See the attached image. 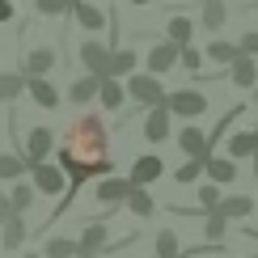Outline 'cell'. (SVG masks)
I'll use <instances>...</instances> for the list:
<instances>
[{
    "label": "cell",
    "instance_id": "obj_1",
    "mask_svg": "<svg viewBox=\"0 0 258 258\" xmlns=\"http://www.w3.org/2000/svg\"><path fill=\"white\" fill-rule=\"evenodd\" d=\"M55 165L68 174V190H63L59 208L51 220H59L68 212V203L77 199V190L89 178H106L114 174V161H110V140H106V123L102 114H77L68 127H63V140L55 144Z\"/></svg>",
    "mask_w": 258,
    "mask_h": 258
},
{
    "label": "cell",
    "instance_id": "obj_2",
    "mask_svg": "<svg viewBox=\"0 0 258 258\" xmlns=\"http://www.w3.org/2000/svg\"><path fill=\"white\" fill-rule=\"evenodd\" d=\"M127 98H132L140 110H153V106H165V85H161V77H148V72H132V77L123 81Z\"/></svg>",
    "mask_w": 258,
    "mask_h": 258
},
{
    "label": "cell",
    "instance_id": "obj_3",
    "mask_svg": "<svg viewBox=\"0 0 258 258\" xmlns=\"http://www.w3.org/2000/svg\"><path fill=\"white\" fill-rule=\"evenodd\" d=\"M110 51H114V42H102V38H85L81 47H77V59H81V68L89 72V77L106 81V77H110Z\"/></svg>",
    "mask_w": 258,
    "mask_h": 258
},
{
    "label": "cell",
    "instance_id": "obj_4",
    "mask_svg": "<svg viewBox=\"0 0 258 258\" xmlns=\"http://www.w3.org/2000/svg\"><path fill=\"white\" fill-rule=\"evenodd\" d=\"M165 106H169V114L195 123L199 114H208V93H203V89H174V93L165 98Z\"/></svg>",
    "mask_w": 258,
    "mask_h": 258
},
{
    "label": "cell",
    "instance_id": "obj_5",
    "mask_svg": "<svg viewBox=\"0 0 258 258\" xmlns=\"http://www.w3.org/2000/svg\"><path fill=\"white\" fill-rule=\"evenodd\" d=\"M132 241V237H127ZM119 241V245H127ZM119 245H110V229H106V220H89L81 229V237H77V254H110V250H119Z\"/></svg>",
    "mask_w": 258,
    "mask_h": 258
},
{
    "label": "cell",
    "instance_id": "obj_6",
    "mask_svg": "<svg viewBox=\"0 0 258 258\" xmlns=\"http://www.w3.org/2000/svg\"><path fill=\"white\" fill-rule=\"evenodd\" d=\"M30 186L38 195H63L68 190V174H63L55 161H42V165H30Z\"/></svg>",
    "mask_w": 258,
    "mask_h": 258
},
{
    "label": "cell",
    "instance_id": "obj_7",
    "mask_svg": "<svg viewBox=\"0 0 258 258\" xmlns=\"http://www.w3.org/2000/svg\"><path fill=\"white\" fill-rule=\"evenodd\" d=\"M51 153H55V132H51V127H30L26 144H21L26 165H42V161H51Z\"/></svg>",
    "mask_w": 258,
    "mask_h": 258
},
{
    "label": "cell",
    "instance_id": "obj_8",
    "mask_svg": "<svg viewBox=\"0 0 258 258\" xmlns=\"http://www.w3.org/2000/svg\"><path fill=\"white\" fill-rule=\"evenodd\" d=\"M72 21H77L81 30H89V34H98V30L110 26L114 30V9H102V5H93V0H81V5H72Z\"/></svg>",
    "mask_w": 258,
    "mask_h": 258
},
{
    "label": "cell",
    "instance_id": "obj_9",
    "mask_svg": "<svg viewBox=\"0 0 258 258\" xmlns=\"http://www.w3.org/2000/svg\"><path fill=\"white\" fill-rule=\"evenodd\" d=\"M55 63H59V51L55 47H47V42L26 47V55H21V77H51Z\"/></svg>",
    "mask_w": 258,
    "mask_h": 258
},
{
    "label": "cell",
    "instance_id": "obj_10",
    "mask_svg": "<svg viewBox=\"0 0 258 258\" xmlns=\"http://www.w3.org/2000/svg\"><path fill=\"white\" fill-rule=\"evenodd\" d=\"M178 51H182V47H174L169 38L153 42V47H148V55H144L148 77H165V72H174V68H178Z\"/></svg>",
    "mask_w": 258,
    "mask_h": 258
},
{
    "label": "cell",
    "instance_id": "obj_11",
    "mask_svg": "<svg viewBox=\"0 0 258 258\" xmlns=\"http://www.w3.org/2000/svg\"><path fill=\"white\" fill-rule=\"evenodd\" d=\"M169 136H174V114H169V106L144 110V140L148 144H165Z\"/></svg>",
    "mask_w": 258,
    "mask_h": 258
},
{
    "label": "cell",
    "instance_id": "obj_12",
    "mask_svg": "<svg viewBox=\"0 0 258 258\" xmlns=\"http://www.w3.org/2000/svg\"><path fill=\"white\" fill-rule=\"evenodd\" d=\"M127 195H132V182H127V178H114V174H106L98 186H93V199H98L102 208H110V212H114V208H123Z\"/></svg>",
    "mask_w": 258,
    "mask_h": 258
},
{
    "label": "cell",
    "instance_id": "obj_13",
    "mask_svg": "<svg viewBox=\"0 0 258 258\" xmlns=\"http://www.w3.org/2000/svg\"><path fill=\"white\" fill-rule=\"evenodd\" d=\"M157 178H165V161H161L157 153H144V157L132 161V174H127L132 186H153Z\"/></svg>",
    "mask_w": 258,
    "mask_h": 258
},
{
    "label": "cell",
    "instance_id": "obj_14",
    "mask_svg": "<svg viewBox=\"0 0 258 258\" xmlns=\"http://www.w3.org/2000/svg\"><path fill=\"white\" fill-rule=\"evenodd\" d=\"M178 153L190 157V161H208V157H212V153H208V132L195 127V123H186V127L178 132Z\"/></svg>",
    "mask_w": 258,
    "mask_h": 258
},
{
    "label": "cell",
    "instance_id": "obj_15",
    "mask_svg": "<svg viewBox=\"0 0 258 258\" xmlns=\"http://www.w3.org/2000/svg\"><path fill=\"white\" fill-rule=\"evenodd\" d=\"M203 178L216 182V186H229V182L241 178V165L233 157H208V161H203Z\"/></svg>",
    "mask_w": 258,
    "mask_h": 258
},
{
    "label": "cell",
    "instance_id": "obj_16",
    "mask_svg": "<svg viewBox=\"0 0 258 258\" xmlns=\"http://www.w3.org/2000/svg\"><path fill=\"white\" fill-rule=\"evenodd\" d=\"M26 93L34 98L38 110H55V106H59V89L47 77H26Z\"/></svg>",
    "mask_w": 258,
    "mask_h": 258
},
{
    "label": "cell",
    "instance_id": "obj_17",
    "mask_svg": "<svg viewBox=\"0 0 258 258\" xmlns=\"http://www.w3.org/2000/svg\"><path fill=\"white\" fill-rule=\"evenodd\" d=\"M229 85H233V89H254V85H258V63L250 55H237L229 63Z\"/></svg>",
    "mask_w": 258,
    "mask_h": 258
},
{
    "label": "cell",
    "instance_id": "obj_18",
    "mask_svg": "<svg viewBox=\"0 0 258 258\" xmlns=\"http://www.w3.org/2000/svg\"><path fill=\"white\" fill-rule=\"evenodd\" d=\"M224 157H233V161L258 157V136L254 132H229V140H224Z\"/></svg>",
    "mask_w": 258,
    "mask_h": 258
},
{
    "label": "cell",
    "instance_id": "obj_19",
    "mask_svg": "<svg viewBox=\"0 0 258 258\" xmlns=\"http://www.w3.org/2000/svg\"><path fill=\"white\" fill-rule=\"evenodd\" d=\"M165 38L174 42V47H190V38H195V21L186 13H169L165 17Z\"/></svg>",
    "mask_w": 258,
    "mask_h": 258
},
{
    "label": "cell",
    "instance_id": "obj_20",
    "mask_svg": "<svg viewBox=\"0 0 258 258\" xmlns=\"http://www.w3.org/2000/svg\"><path fill=\"white\" fill-rule=\"evenodd\" d=\"M216 216H224V220H250L254 216V199L250 195H224L220 199V208H216Z\"/></svg>",
    "mask_w": 258,
    "mask_h": 258
},
{
    "label": "cell",
    "instance_id": "obj_21",
    "mask_svg": "<svg viewBox=\"0 0 258 258\" xmlns=\"http://www.w3.org/2000/svg\"><path fill=\"white\" fill-rule=\"evenodd\" d=\"M98 77H89V72H85V77H77V81H72L68 85V102L72 106H89V102H98Z\"/></svg>",
    "mask_w": 258,
    "mask_h": 258
},
{
    "label": "cell",
    "instance_id": "obj_22",
    "mask_svg": "<svg viewBox=\"0 0 258 258\" xmlns=\"http://www.w3.org/2000/svg\"><path fill=\"white\" fill-rule=\"evenodd\" d=\"M136 68H140V55H136L132 47H114V51H110V77H114V81H127Z\"/></svg>",
    "mask_w": 258,
    "mask_h": 258
},
{
    "label": "cell",
    "instance_id": "obj_23",
    "mask_svg": "<svg viewBox=\"0 0 258 258\" xmlns=\"http://www.w3.org/2000/svg\"><path fill=\"white\" fill-rule=\"evenodd\" d=\"M127 102V89H123V81H114V77H106L102 85H98V106H102V110H119V106Z\"/></svg>",
    "mask_w": 258,
    "mask_h": 258
},
{
    "label": "cell",
    "instance_id": "obj_24",
    "mask_svg": "<svg viewBox=\"0 0 258 258\" xmlns=\"http://www.w3.org/2000/svg\"><path fill=\"white\" fill-rule=\"evenodd\" d=\"M224 21H229V5H224V0H203V9H199V26L208 30V34H216Z\"/></svg>",
    "mask_w": 258,
    "mask_h": 258
},
{
    "label": "cell",
    "instance_id": "obj_25",
    "mask_svg": "<svg viewBox=\"0 0 258 258\" xmlns=\"http://www.w3.org/2000/svg\"><path fill=\"white\" fill-rule=\"evenodd\" d=\"M21 241H26V216L0 220V250H21Z\"/></svg>",
    "mask_w": 258,
    "mask_h": 258
},
{
    "label": "cell",
    "instance_id": "obj_26",
    "mask_svg": "<svg viewBox=\"0 0 258 258\" xmlns=\"http://www.w3.org/2000/svg\"><path fill=\"white\" fill-rule=\"evenodd\" d=\"M127 212H132V216H140V220H148L157 212V199L148 195V186H132V195H127V203H123Z\"/></svg>",
    "mask_w": 258,
    "mask_h": 258
},
{
    "label": "cell",
    "instance_id": "obj_27",
    "mask_svg": "<svg viewBox=\"0 0 258 258\" xmlns=\"http://www.w3.org/2000/svg\"><path fill=\"white\" fill-rule=\"evenodd\" d=\"M26 174H30V165L21 153H0V182H21Z\"/></svg>",
    "mask_w": 258,
    "mask_h": 258
},
{
    "label": "cell",
    "instance_id": "obj_28",
    "mask_svg": "<svg viewBox=\"0 0 258 258\" xmlns=\"http://www.w3.org/2000/svg\"><path fill=\"white\" fill-rule=\"evenodd\" d=\"M241 51H237V42H229V38H212L208 42V51H203V59H212V63H224L229 68L233 59H237Z\"/></svg>",
    "mask_w": 258,
    "mask_h": 258
},
{
    "label": "cell",
    "instance_id": "obj_29",
    "mask_svg": "<svg viewBox=\"0 0 258 258\" xmlns=\"http://www.w3.org/2000/svg\"><path fill=\"white\" fill-rule=\"evenodd\" d=\"M34 199H38V190L30 186V182H13V190H9V208H13V216H26Z\"/></svg>",
    "mask_w": 258,
    "mask_h": 258
},
{
    "label": "cell",
    "instance_id": "obj_30",
    "mask_svg": "<svg viewBox=\"0 0 258 258\" xmlns=\"http://www.w3.org/2000/svg\"><path fill=\"white\" fill-rule=\"evenodd\" d=\"M195 199H199V216H208V212H216L220 208V186H216V182H208V178H203V182H195Z\"/></svg>",
    "mask_w": 258,
    "mask_h": 258
},
{
    "label": "cell",
    "instance_id": "obj_31",
    "mask_svg": "<svg viewBox=\"0 0 258 258\" xmlns=\"http://www.w3.org/2000/svg\"><path fill=\"white\" fill-rule=\"evenodd\" d=\"M26 93V77L21 72H0V102H17Z\"/></svg>",
    "mask_w": 258,
    "mask_h": 258
},
{
    "label": "cell",
    "instance_id": "obj_32",
    "mask_svg": "<svg viewBox=\"0 0 258 258\" xmlns=\"http://www.w3.org/2000/svg\"><path fill=\"white\" fill-rule=\"evenodd\" d=\"M153 254H157V258H182L178 233H174V229H161V233H157V241H153Z\"/></svg>",
    "mask_w": 258,
    "mask_h": 258
},
{
    "label": "cell",
    "instance_id": "obj_33",
    "mask_svg": "<svg viewBox=\"0 0 258 258\" xmlns=\"http://www.w3.org/2000/svg\"><path fill=\"white\" fill-rule=\"evenodd\" d=\"M42 258H77V237H47Z\"/></svg>",
    "mask_w": 258,
    "mask_h": 258
},
{
    "label": "cell",
    "instance_id": "obj_34",
    "mask_svg": "<svg viewBox=\"0 0 258 258\" xmlns=\"http://www.w3.org/2000/svg\"><path fill=\"white\" fill-rule=\"evenodd\" d=\"M224 233H229V220L216 216V212H208V216H203V237H208V245H220Z\"/></svg>",
    "mask_w": 258,
    "mask_h": 258
},
{
    "label": "cell",
    "instance_id": "obj_35",
    "mask_svg": "<svg viewBox=\"0 0 258 258\" xmlns=\"http://www.w3.org/2000/svg\"><path fill=\"white\" fill-rule=\"evenodd\" d=\"M174 182L178 186H195V182H203V161H182V165L174 169Z\"/></svg>",
    "mask_w": 258,
    "mask_h": 258
},
{
    "label": "cell",
    "instance_id": "obj_36",
    "mask_svg": "<svg viewBox=\"0 0 258 258\" xmlns=\"http://www.w3.org/2000/svg\"><path fill=\"white\" fill-rule=\"evenodd\" d=\"M34 9L42 17H68L72 13V0H34Z\"/></svg>",
    "mask_w": 258,
    "mask_h": 258
},
{
    "label": "cell",
    "instance_id": "obj_37",
    "mask_svg": "<svg viewBox=\"0 0 258 258\" xmlns=\"http://www.w3.org/2000/svg\"><path fill=\"white\" fill-rule=\"evenodd\" d=\"M178 63H182V68H190V72H199L203 68V51L199 47H182L178 51Z\"/></svg>",
    "mask_w": 258,
    "mask_h": 258
},
{
    "label": "cell",
    "instance_id": "obj_38",
    "mask_svg": "<svg viewBox=\"0 0 258 258\" xmlns=\"http://www.w3.org/2000/svg\"><path fill=\"white\" fill-rule=\"evenodd\" d=\"M237 51L250 55V59H258V30H245V34L237 38Z\"/></svg>",
    "mask_w": 258,
    "mask_h": 258
},
{
    "label": "cell",
    "instance_id": "obj_39",
    "mask_svg": "<svg viewBox=\"0 0 258 258\" xmlns=\"http://www.w3.org/2000/svg\"><path fill=\"white\" fill-rule=\"evenodd\" d=\"M13 13H17L13 0H0V21H13Z\"/></svg>",
    "mask_w": 258,
    "mask_h": 258
},
{
    "label": "cell",
    "instance_id": "obj_40",
    "mask_svg": "<svg viewBox=\"0 0 258 258\" xmlns=\"http://www.w3.org/2000/svg\"><path fill=\"white\" fill-rule=\"evenodd\" d=\"M13 216V208H9V195H0V220H9Z\"/></svg>",
    "mask_w": 258,
    "mask_h": 258
},
{
    "label": "cell",
    "instance_id": "obj_41",
    "mask_svg": "<svg viewBox=\"0 0 258 258\" xmlns=\"http://www.w3.org/2000/svg\"><path fill=\"white\" fill-rule=\"evenodd\" d=\"M132 5H136V9H144V5H153V0H132Z\"/></svg>",
    "mask_w": 258,
    "mask_h": 258
},
{
    "label": "cell",
    "instance_id": "obj_42",
    "mask_svg": "<svg viewBox=\"0 0 258 258\" xmlns=\"http://www.w3.org/2000/svg\"><path fill=\"white\" fill-rule=\"evenodd\" d=\"M250 98H254V106H258V85H254V89H250Z\"/></svg>",
    "mask_w": 258,
    "mask_h": 258
},
{
    "label": "cell",
    "instance_id": "obj_43",
    "mask_svg": "<svg viewBox=\"0 0 258 258\" xmlns=\"http://www.w3.org/2000/svg\"><path fill=\"white\" fill-rule=\"evenodd\" d=\"M77 258H98V254H77Z\"/></svg>",
    "mask_w": 258,
    "mask_h": 258
},
{
    "label": "cell",
    "instance_id": "obj_44",
    "mask_svg": "<svg viewBox=\"0 0 258 258\" xmlns=\"http://www.w3.org/2000/svg\"><path fill=\"white\" fill-rule=\"evenodd\" d=\"M26 258H42V254H26Z\"/></svg>",
    "mask_w": 258,
    "mask_h": 258
},
{
    "label": "cell",
    "instance_id": "obj_45",
    "mask_svg": "<svg viewBox=\"0 0 258 258\" xmlns=\"http://www.w3.org/2000/svg\"><path fill=\"white\" fill-rule=\"evenodd\" d=\"M254 136H258V123H254Z\"/></svg>",
    "mask_w": 258,
    "mask_h": 258
},
{
    "label": "cell",
    "instance_id": "obj_46",
    "mask_svg": "<svg viewBox=\"0 0 258 258\" xmlns=\"http://www.w3.org/2000/svg\"><path fill=\"white\" fill-rule=\"evenodd\" d=\"M72 5H81V0H72Z\"/></svg>",
    "mask_w": 258,
    "mask_h": 258
},
{
    "label": "cell",
    "instance_id": "obj_47",
    "mask_svg": "<svg viewBox=\"0 0 258 258\" xmlns=\"http://www.w3.org/2000/svg\"><path fill=\"white\" fill-rule=\"evenodd\" d=\"M148 258H157V254H148Z\"/></svg>",
    "mask_w": 258,
    "mask_h": 258
},
{
    "label": "cell",
    "instance_id": "obj_48",
    "mask_svg": "<svg viewBox=\"0 0 258 258\" xmlns=\"http://www.w3.org/2000/svg\"><path fill=\"white\" fill-rule=\"evenodd\" d=\"M224 5H229V0H224Z\"/></svg>",
    "mask_w": 258,
    "mask_h": 258
},
{
    "label": "cell",
    "instance_id": "obj_49",
    "mask_svg": "<svg viewBox=\"0 0 258 258\" xmlns=\"http://www.w3.org/2000/svg\"><path fill=\"white\" fill-rule=\"evenodd\" d=\"M254 258H258V254H254Z\"/></svg>",
    "mask_w": 258,
    "mask_h": 258
},
{
    "label": "cell",
    "instance_id": "obj_50",
    "mask_svg": "<svg viewBox=\"0 0 258 258\" xmlns=\"http://www.w3.org/2000/svg\"><path fill=\"white\" fill-rule=\"evenodd\" d=\"M254 161H258V157H254Z\"/></svg>",
    "mask_w": 258,
    "mask_h": 258
}]
</instances>
